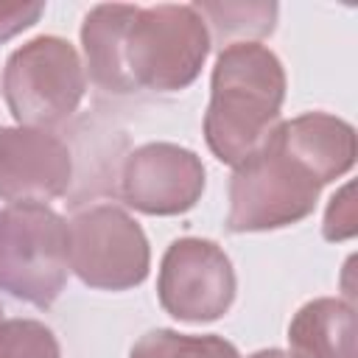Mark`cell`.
I'll return each instance as SVG.
<instances>
[{
  "label": "cell",
  "instance_id": "cell-6",
  "mask_svg": "<svg viewBox=\"0 0 358 358\" xmlns=\"http://www.w3.org/2000/svg\"><path fill=\"white\" fill-rule=\"evenodd\" d=\"M70 232V271L101 291H126L148 277L151 252L143 227L115 204L76 213Z\"/></svg>",
  "mask_w": 358,
  "mask_h": 358
},
{
  "label": "cell",
  "instance_id": "cell-2",
  "mask_svg": "<svg viewBox=\"0 0 358 358\" xmlns=\"http://www.w3.org/2000/svg\"><path fill=\"white\" fill-rule=\"evenodd\" d=\"M319 190V179L280 143L277 131H271L252 157L235 165L227 229L266 232L291 227L313 213Z\"/></svg>",
  "mask_w": 358,
  "mask_h": 358
},
{
  "label": "cell",
  "instance_id": "cell-1",
  "mask_svg": "<svg viewBox=\"0 0 358 358\" xmlns=\"http://www.w3.org/2000/svg\"><path fill=\"white\" fill-rule=\"evenodd\" d=\"M285 70L274 50L257 42L227 45L213 67L204 140L215 159L241 165L280 123Z\"/></svg>",
  "mask_w": 358,
  "mask_h": 358
},
{
  "label": "cell",
  "instance_id": "cell-12",
  "mask_svg": "<svg viewBox=\"0 0 358 358\" xmlns=\"http://www.w3.org/2000/svg\"><path fill=\"white\" fill-rule=\"evenodd\" d=\"M291 358H355V313L344 299L322 296L296 310L288 324Z\"/></svg>",
  "mask_w": 358,
  "mask_h": 358
},
{
  "label": "cell",
  "instance_id": "cell-15",
  "mask_svg": "<svg viewBox=\"0 0 358 358\" xmlns=\"http://www.w3.org/2000/svg\"><path fill=\"white\" fill-rule=\"evenodd\" d=\"M0 358H62L50 327L36 319L0 322Z\"/></svg>",
  "mask_w": 358,
  "mask_h": 358
},
{
  "label": "cell",
  "instance_id": "cell-9",
  "mask_svg": "<svg viewBox=\"0 0 358 358\" xmlns=\"http://www.w3.org/2000/svg\"><path fill=\"white\" fill-rule=\"evenodd\" d=\"M73 157L67 143L48 129L0 126V199L45 204L67 193Z\"/></svg>",
  "mask_w": 358,
  "mask_h": 358
},
{
  "label": "cell",
  "instance_id": "cell-3",
  "mask_svg": "<svg viewBox=\"0 0 358 358\" xmlns=\"http://www.w3.org/2000/svg\"><path fill=\"white\" fill-rule=\"evenodd\" d=\"M70 274L67 221L48 204L25 201L0 210V291L50 308Z\"/></svg>",
  "mask_w": 358,
  "mask_h": 358
},
{
  "label": "cell",
  "instance_id": "cell-13",
  "mask_svg": "<svg viewBox=\"0 0 358 358\" xmlns=\"http://www.w3.org/2000/svg\"><path fill=\"white\" fill-rule=\"evenodd\" d=\"M218 42L235 45L249 36H268L277 22V3H193Z\"/></svg>",
  "mask_w": 358,
  "mask_h": 358
},
{
  "label": "cell",
  "instance_id": "cell-17",
  "mask_svg": "<svg viewBox=\"0 0 358 358\" xmlns=\"http://www.w3.org/2000/svg\"><path fill=\"white\" fill-rule=\"evenodd\" d=\"M45 11V3H0V42L31 28Z\"/></svg>",
  "mask_w": 358,
  "mask_h": 358
},
{
  "label": "cell",
  "instance_id": "cell-11",
  "mask_svg": "<svg viewBox=\"0 0 358 358\" xmlns=\"http://www.w3.org/2000/svg\"><path fill=\"white\" fill-rule=\"evenodd\" d=\"M140 6L129 3H101L81 25V45L87 59V73L92 84L112 95L134 92V81L126 67V31Z\"/></svg>",
  "mask_w": 358,
  "mask_h": 358
},
{
  "label": "cell",
  "instance_id": "cell-16",
  "mask_svg": "<svg viewBox=\"0 0 358 358\" xmlns=\"http://www.w3.org/2000/svg\"><path fill=\"white\" fill-rule=\"evenodd\" d=\"M355 201H352V185H344L327 204L322 232L327 241H347L355 235Z\"/></svg>",
  "mask_w": 358,
  "mask_h": 358
},
{
  "label": "cell",
  "instance_id": "cell-18",
  "mask_svg": "<svg viewBox=\"0 0 358 358\" xmlns=\"http://www.w3.org/2000/svg\"><path fill=\"white\" fill-rule=\"evenodd\" d=\"M249 358H291V355L282 352V350H274V347H271V350H257V352H252Z\"/></svg>",
  "mask_w": 358,
  "mask_h": 358
},
{
  "label": "cell",
  "instance_id": "cell-5",
  "mask_svg": "<svg viewBox=\"0 0 358 358\" xmlns=\"http://www.w3.org/2000/svg\"><path fill=\"white\" fill-rule=\"evenodd\" d=\"M87 73L78 50L62 36H36L17 48L3 70V95L20 126L50 129L81 103Z\"/></svg>",
  "mask_w": 358,
  "mask_h": 358
},
{
  "label": "cell",
  "instance_id": "cell-4",
  "mask_svg": "<svg viewBox=\"0 0 358 358\" xmlns=\"http://www.w3.org/2000/svg\"><path fill=\"white\" fill-rule=\"evenodd\" d=\"M210 53V31L193 3L137 8L126 31V67L134 87L176 92L196 81Z\"/></svg>",
  "mask_w": 358,
  "mask_h": 358
},
{
  "label": "cell",
  "instance_id": "cell-8",
  "mask_svg": "<svg viewBox=\"0 0 358 358\" xmlns=\"http://www.w3.org/2000/svg\"><path fill=\"white\" fill-rule=\"evenodd\" d=\"M204 193L201 159L173 143L134 148L120 171V196L145 215H179L196 207Z\"/></svg>",
  "mask_w": 358,
  "mask_h": 358
},
{
  "label": "cell",
  "instance_id": "cell-7",
  "mask_svg": "<svg viewBox=\"0 0 358 358\" xmlns=\"http://www.w3.org/2000/svg\"><path fill=\"white\" fill-rule=\"evenodd\" d=\"M235 268L227 252L207 238L173 241L159 263L157 294L179 322H215L235 302Z\"/></svg>",
  "mask_w": 358,
  "mask_h": 358
},
{
  "label": "cell",
  "instance_id": "cell-14",
  "mask_svg": "<svg viewBox=\"0 0 358 358\" xmlns=\"http://www.w3.org/2000/svg\"><path fill=\"white\" fill-rule=\"evenodd\" d=\"M129 358H241L221 336H185L176 330H151L129 352Z\"/></svg>",
  "mask_w": 358,
  "mask_h": 358
},
{
  "label": "cell",
  "instance_id": "cell-19",
  "mask_svg": "<svg viewBox=\"0 0 358 358\" xmlns=\"http://www.w3.org/2000/svg\"><path fill=\"white\" fill-rule=\"evenodd\" d=\"M0 322H3V308H0Z\"/></svg>",
  "mask_w": 358,
  "mask_h": 358
},
{
  "label": "cell",
  "instance_id": "cell-10",
  "mask_svg": "<svg viewBox=\"0 0 358 358\" xmlns=\"http://www.w3.org/2000/svg\"><path fill=\"white\" fill-rule=\"evenodd\" d=\"M274 131L322 187L355 165V129L336 115L305 112L294 120H280Z\"/></svg>",
  "mask_w": 358,
  "mask_h": 358
}]
</instances>
